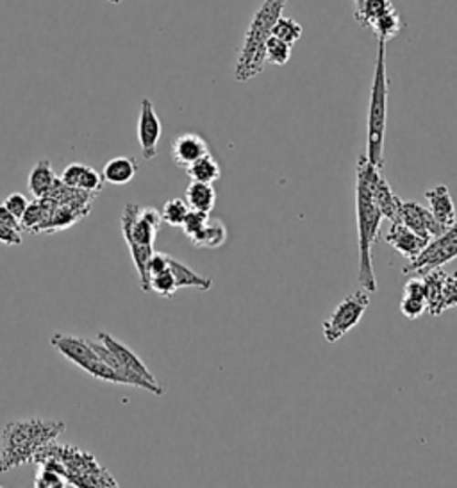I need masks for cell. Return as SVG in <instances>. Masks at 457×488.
<instances>
[{"instance_id":"cell-1","label":"cell","mask_w":457,"mask_h":488,"mask_svg":"<svg viewBox=\"0 0 457 488\" xmlns=\"http://www.w3.org/2000/svg\"><path fill=\"white\" fill-rule=\"evenodd\" d=\"M374 167L365 154L358 160V188H356V212H358V242H359V285L369 294H375L377 279H375L372 249L379 238V229L382 223V215L375 206L370 190V179Z\"/></svg>"},{"instance_id":"cell-2","label":"cell","mask_w":457,"mask_h":488,"mask_svg":"<svg viewBox=\"0 0 457 488\" xmlns=\"http://www.w3.org/2000/svg\"><path fill=\"white\" fill-rule=\"evenodd\" d=\"M65 430L67 426L57 421L27 419L9 422L4 428L0 441V472H9L35 462L38 451L57 441Z\"/></svg>"},{"instance_id":"cell-3","label":"cell","mask_w":457,"mask_h":488,"mask_svg":"<svg viewBox=\"0 0 457 488\" xmlns=\"http://www.w3.org/2000/svg\"><path fill=\"white\" fill-rule=\"evenodd\" d=\"M35 463L56 471L68 487H119L117 480L95 460V456L72 445L50 442L38 451Z\"/></svg>"},{"instance_id":"cell-4","label":"cell","mask_w":457,"mask_h":488,"mask_svg":"<svg viewBox=\"0 0 457 488\" xmlns=\"http://www.w3.org/2000/svg\"><path fill=\"white\" fill-rule=\"evenodd\" d=\"M286 2L288 0H263L261 7L255 11L234 68V78L238 83H247L263 72L266 63L265 47L272 36L275 22L283 16Z\"/></svg>"},{"instance_id":"cell-5","label":"cell","mask_w":457,"mask_h":488,"mask_svg":"<svg viewBox=\"0 0 457 488\" xmlns=\"http://www.w3.org/2000/svg\"><path fill=\"white\" fill-rule=\"evenodd\" d=\"M97 355L100 356L122 379L127 387L143 389L154 396H163L165 389L143 363V359L129 349L113 335L102 331L97 335V340H89Z\"/></svg>"},{"instance_id":"cell-6","label":"cell","mask_w":457,"mask_h":488,"mask_svg":"<svg viewBox=\"0 0 457 488\" xmlns=\"http://www.w3.org/2000/svg\"><path fill=\"white\" fill-rule=\"evenodd\" d=\"M388 72H386V42L379 40L377 61H375L374 83L370 93L369 109V143L367 160L379 171L384 167V143H386V124H388Z\"/></svg>"},{"instance_id":"cell-7","label":"cell","mask_w":457,"mask_h":488,"mask_svg":"<svg viewBox=\"0 0 457 488\" xmlns=\"http://www.w3.org/2000/svg\"><path fill=\"white\" fill-rule=\"evenodd\" d=\"M50 346L74 365H78L81 370L93 376L95 379L106 381V383H115V385H125L124 379L100 358L89 340L81 337H72V335H61L56 333L50 338Z\"/></svg>"},{"instance_id":"cell-8","label":"cell","mask_w":457,"mask_h":488,"mask_svg":"<svg viewBox=\"0 0 457 488\" xmlns=\"http://www.w3.org/2000/svg\"><path fill=\"white\" fill-rule=\"evenodd\" d=\"M369 306H370V294L363 288L345 297L333 311V315L324 322L322 326L324 338L329 344H336L361 322Z\"/></svg>"},{"instance_id":"cell-9","label":"cell","mask_w":457,"mask_h":488,"mask_svg":"<svg viewBox=\"0 0 457 488\" xmlns=\"http://www.w3.org/2000/svg\"><path fill=\"white\" fill-rule=\"evenodd\" d=\"M457 258V217L440 236L432 238L425 249L416 256L410 265L404 266L402 272L408 275H421L432 268L447 265Z\"/></svg>"},{"instance_id":"cell-10","label":"cell","mask_w":457,"mask_h":488,"mask_svg":"<svg viewBox=\"0 0 457 488\" xmlns=\"http://www.w3.org/2000/svg\"><path fill=\"white\" fill-rule=\"evenodd\" d=\"M158 231L160 229L156 225H152L141 215V206L125 204L122 213V234L129 251L136 247H154Z\"/></svg>"},{"instance_id":"cell-11","label":"cell","mask_w":457,"mask_h":488,"mask_svg":"<svg viewBox=\"0 0 457 488\" xmlns=\"http://www.w3.org/2000/svg\"><path fill=\"white\" fill-rule=\"evenodd\" d=\"M395 223H404L406 227H410L411 231H415L416 234L423 236L429 242L440 236L447 229L443 223L434 219L431 210L423 208L416 201H402V199L399 201V213H397Z\"/></svg>"},{"instance_id":"cell-12","label":"cell","mask_w":457,"mask_h":488,"mask_svg":"<svg viewBox=\"0 0 457 488\" xmlns=\"http://www.w3.org/2000/svg\"><path fill=\"white\" fill-rule=\"evenodd\" d=\"M161 133H163V126L154 109L152 100L143 99L141 108H140V119H138V141L143 152V160L151 161L158 156V143L161 140Z\"/></svg>"},{"instance_id":"cell-13","label":"cell","mask_w":457,"mask_h":488,"mask_svg":"<svg viewBox=\"0 0 457 488\" xmlns=\"http://www.w3.org/2000/svg\"><path fill=\"white\" fill-rule=\"evenodd\" d=\"M206 154H209L208 141L201 134H179L171 143V160L184 171Z\"/></svg>"},{"instance_id":"cell-14","label":"cell","mask_w":457,"mask_h":488,"mask_svg":"<svg viewBox=\"0 0 457 488\" xmlns=\"http://www.w3.org/2000/svg\"><path fill=\"white\" fill-rule=\"evenodd\" d=\"M386 242L410 262H413L429 244V240L416 234L415 231L400 223H391V227L386 234Z\"/></svg>"},{"instance_id":"cell-15","label":"cell","mask_w":457,"mask_h":488,"mask_svg":"<svg viewBox=\"0 0 457 488\" xmlns=\"http://www.w3.org/2000/svg\"><path fill=\"white\" fill-rule=\"evenodd\" d=\"M370 190H372V199H374L375 206L379 208L382 219H388L389 223H395L397 221V213H399L400 197H397L393 193L389 182L382 178L379 169H375L374 172H372Z\"/></svg>"},{"instance_id":"cell-16","label":"cell","mask_w":457,"mask_h":488,"mask_svg":"<svg viewBox=\"0 0 457 488\" xmlns=\"http://www.w3.org/2000/svg\"><path fill=\"white\" fill-rule=\"evenodd\" d=\"M425 197L429 201V210L438 223L449 227L456 221L457 213L454 202H452V195L445 184H438L432 190L425 192Z\"/></svg>"},{"instance_id":"cell-17","label":"cell","mask_w":457,"mask_h":488,"mask_svg":"<svg viewBox=\"0 0 457 488\" xmlns=\"http://www.w3.org/2000/svg\"><path fill=\"white\" fill-rule=\"evenodd\" d=\"M400 311L410 320L420 318L423 315V311H427V301H425L421 275L415 274V277H411L406 283L404 296H402V301H400Z\"/></svg>"},{"instance_id":"cell-18","label":"cell","mask_w":457,"mask_h":488,"mask_svg":"<svg viewBox=\"0 0 457 488\" xmlns=\"http://www.w3.org/2000/svg\"><path fill=\"white\" fill-rule=\"evenodd\" d=\"M445 277H447V272L441 270V266L421 274L423 292H425V301H427V311L431 315H434V317L443 315V311H441V296H443Z\"/></svg>"},{"instance_id":"cell-19","label":"cell","mask_w":457,"mask_h":488,"mask_svg":"<svg viewBox=\"0 0 457 488\" xmlns=\"http://www.w3.org/2000/svg\"><path fill=\"white\" fill-rule=\"evenodd\" d=\"M136 172H138L136 160L119 156V158H113L106 163V167L102 171V178H104V182H109L115 186H124L136 178Z\"/></svg>"},{"instance_id":"cell-20","label":"cell","mask_w":457,"mask_h":488,"mask_svg":"<svg viewBox=\"0 0 457 488\" xmlns=\"http://www.w3.org/2000/svg\"><path fill=\"white\" fill-rule=\"evenodd\" d=\"M168 268H170V272L175 277L177 290L179 288H195V290H201V292H208V290H211V286H213V281L211 279L199 275L197 272H193V268H190V266L177 262L171 256H168Z\"/></svg>"},{"instance_id":"cell-21","label":"cell","mask_w":457,"mask_h":488,"mask_svg":"<svg viewBox=\"0 0 457 488\" xmlns=\"http://www.w3.org/2000/svg\"><path fill=\"white\" fill-rule=\"evenodd\" d=\"M56 181H57V176L52 171V163L48 160H40L33 167L29 179H27L29 192L33 193L35 199H43V197H47L50 193V190L54 188Z\"/></svg>"},{"instance_id":"cell-22","label":"cell","mask_w":457,"mask_h":488,"mask_svg":"<svg viewBox=\"0 0 457 488\" xmlns=\"http://www.w3.org/2000/svg\"><path fill=\"white\" fill-rule=\"evenodd\" d=\"M397 9L391 0H361L356 4V20L361 27L372 29L377 20Z\"/></svg>"},{"instance_id":"cell-23","label":"cell","mask_w":457,"mask_h":488,"mask_svg":"<svg viewBox=\"0 0 457 488\" xmlns=\"http://www.w3.org/2000/svg\"><path fill=\"white\" fill-rule=\"evenodd\" d=\"M186 202L190 210L211 213L216 204V192L213 184L192 181V184L186 188Z\"/></svg>"},{"instance_id":"cell-24","label":"cell","mask_w":457,"mask_h":488,"mask_svg":"<svg viewBox=\"0 0 457 488\" xmlns=\"http://www.w3.org/2000/svg\"><path fill=\"white\" fill-rule=\"evenodd\" d=\"M227 240V227L218 219H211L203 227V231L192 238V244L199 249H218Z\"/></svg>"},{"instance_id":"cell-25","label":"cell","mask_w":457,"mask_h":488,"mask_svg":"<svg viewBox=\"0 0 457 488\" xmlns=\"http://www.w3.org/2000/svg\"><path fill=\"white\" fill-rule=\"evenodd\" d=\"M186 174L190 176L192 181L214 184L218 179L222 178V169L211 154H206L201 160H197L193 165H190L186 169Z\"/></svg>"},{"instance_id":"cell-26","label":"cell","mask_w":457,"mask_h":488,"mask_svg":"<svg viewBox=\"0 0 457 488\" xmlns=\"http://www.w3.org/2000/svg\"><path fill=\"white\" fill-rule=\"evenodd\" d=\"M302 33H304V29L296 20L285 18V16H281L275 22L274 29H272V36H275V38H279V40L290 45L296 44L302 38Z\"/></svg>"},{"instance_id":"cell-27","label":"cell","mask_w":457,"mask_h":488,"mask_svg":"<svg viewBox=\"0 0 457 488\" xmlns=\"http://www.w3.org/2000/svg\"><path fill=\"white\" fill-rule=\"evenodd\" d=\"M291 47L293 45L286 44L275 36H270L266 47H265V56H266V63L270 65H277V67H285L291 57Z\"/></svg>"},{"instance_id":"cell-28","label":"cell","mask_w":457,"mask_h":488,"mask_svg":"<svg viewBox=\"0 0 457 488\" xmlns=\"http://www.w3.org/2000/svg\"><path fill=\"white\" fill-rule=\"evenodd\" d=\"M188 213H190V206L182 199H170L161 210L163 223H167L171 227H181Z\"/></svg>"},{"instance_id":"cell-29","label":"cell","mask_w":457,"mask_h":488,"mask_svg":"<svg viewBox=\"0 0 457 488\" xmlns=\"http://www.w3.org/2000/svg\"><path fill=\"white\" fill-rule=\"evenodd\" d=\"M151 292H156L160 297H171L177 292V285H175V277L170 272V268L151 277Z\"/></svg>"},{"instance_id":"cell-30","label":"cell","mask_w":457,"mask_h":488,"mask_svg":"<svg viewBox=\"0 0 457 488\" xmlns=\"http://www.w3.org/2000/svg\"><path fill=\"white\" fill-rule=\"evenodd\" d=\"M209 221V213H204V212H195V210H190V213L186 215V219H184V223H182V231H184V234L192 240L193 236H197L201 231H203V227L206 225V223Z\"/></svg>"},{"instance_id":"cell-31","label":"cell","mask_w":457,"mask_h":488,"mask_svg":"<svg viewBox=\"0 0 457 488\" xmlns=\"http://www.w3.org/2000/svg\"><path fill=\"white\" fill-rule=\"evenodd\" d=\"M78 188L83 190L86 193H91V195L97 197V193H100L102 188H104V178H102V174H99L95 169L86 167L83 178L79 181V186H78Z\"/></svg>"},{"instance_id":"cell-32","label":"cell","mask_w":457,"mask_h":488,"mask_svg":"<svg viewBox=\"0 0 457 488\" xmlns=\"http://www.w3.org/2000/svg\"><path fill=\"white\" fill-rule=\"evenodd\" d=\"M457 306V270L447 274L443 283V296H441V311L451 310Z\"/></svg>"},{"instance_id":"cell-33","label":"cell","mask_w":457,"mask_h":488,"mask_svg":"<svg viewBox=\"0 0 457 488\" xmlns=\"http://www.w3.org/2000/svg\"><path fill=\"white\" fill-rule=\"evenodd\" d=\"M35 487L38 488H56V487H68V483L65 482L63 476H59L56 471H50L47 467H40L36 480H35Z\"/></svg>"},{"instance_id":"cell-34","label":"cell","mask_w":457,"mask_h":488,"mask_svg":"<svg viewBox=\"0 0 457 488\" xmlns=\"http://www.w3.org/2000/svg\"><path fill=\"white\" fill-rule=\"evenodd\" d=\"M4 204H5V208L16 217V219H22L24 217V213L27 212V208H29V199L24 195V193H11V195H7L5 197V201H4Z\"/></svg>"},{"instance_id":"cell-35","label":"cell","mask_w":457,"mask_h":488,"mask_svg":"<svg viewBox=\"0 0 457 488\" xmlns=\"http://www.w3.org/2000/svg\"><path fill=\"white\" fill-rule=\"evenodd\" d=\"M86 167H88V165H83V163H72V165H68V167L63 171L61 181H63L67 186L78 188V186H79V181L83 178Z\"/></svg>"},{"instance_id":"cell-36","label":"cell","mask_w":457,"mask_h":488,"mask_svg":"<svg viewBox=\"0 0 457 488\" xmlns=\"http://www.w3.org/2000/svg\"><path fill=\"white\" fill-rule=\"evenodd\" d=\"M165 270H168V254H165V253H156V251H154V254L151 256L149 265H147V274H149V277L158 275V274H161V272H165Z\"/></svg>"},{"instance_id":"cell-37","label":"cell","mask_w":457,"mask_h":488,"mask_svg":"<svg viewBox=\"0 0 457 488\" xmlns=\"http://www.w3.org/2000/svg\"><path fill=\"white\" fill-rule=\"evenodd\" d=\"M0 244H4V245H20L22 244V231L0 223Z\"/></svg>"},{"instance_id":"cell-38","label":"cell","mask_w":457,"mask_h":488,"mask_svg":"<svg viewBox=\"0 0 457 488\" xmlns=\"http://www.w3.org/2000/svg\"><path fill=\"white\" fill-rule=\"evenodd\" d=\"M0 223L2 225H7V227H13V229H18V231H22V223H20V219H16L7 208H5V204L2 202L0 204Z\"/></svg>"},{"instance_id":"cell-39","label":"cell","mask_w":457,"mask_h":488,"mask_svg":"<svg viewBox=\"0 0 457 488\" xmlns=\"http://www.w3.org/2000/svg\"><path fill=\"white\" fill-rule=\"evenodd\" d=\"M111 4H122V2H125V0H109Z\"/></svg>"},{"instance_id":"cell-40","label":"cell","mask_w":457,"mask_h":488,"mask_svg":"<svg viewBox=\"0 0 457 488\" xmlns=\"http://www.w3.org/2000/svg\"><path fill=\"white\" fill-rule=\"evenodd\" d=\"M354 2H356V4H359V2H361V0H354Z\"/></svg>"}]
</instances>
